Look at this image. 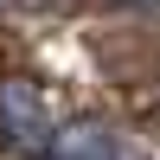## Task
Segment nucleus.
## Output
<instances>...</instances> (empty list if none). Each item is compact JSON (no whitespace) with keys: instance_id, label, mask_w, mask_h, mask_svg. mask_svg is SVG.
Instances as JSON below:
<instances>
[{"instance_id":"nucleus-2","label":"nucleus","mask_w":160,"mask_h":160,"mask_svg":"<svg viewBox=\"0 0 160 160\" xmlns=\"http://www.w3.org/2000/svg\"><path fill=\"white\" fill-rule=\"evenodd\" d=\"M38 160H115V141L102 135L96 122H64Z\"/></svg>"},{"instance_id":"nucleus-1","label":"nucleus","mask_w":160,"mask_h":160,"mask_svg":"<svg viewBox=\"0 0 160 160\" xmlns=\"http://www.w3.org/2000/svg\"><path fill=\"white\" fill-rule=\"evenodd\" d=\"M51 109H45V96H38L32 83H19V77H7L0 83V148H13V154H45L51 148Z\"/></svg>"}]
</instances>
